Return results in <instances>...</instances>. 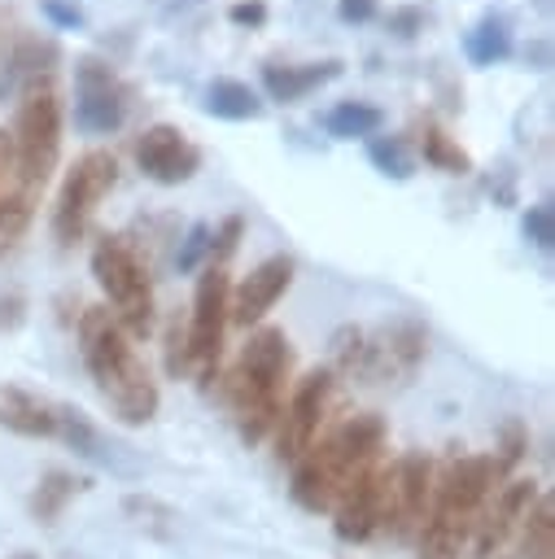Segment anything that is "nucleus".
I'll return each instance as SVG.
<instances>
[{
	"instance_id": "423d86ee",
	"label": "nucleus",
	"mask_w": 555,
	"mask_h": 559,
	"mask_svg": "<svg viewBox=\"0 0 555 559\" xmlns=\"http://www.w3.org/2000/svg\"><path fill=\"white\" fill-rule=\"evenodd\" d=\"M114 183H118V157L109 148H87L66 170V179L57 188V205H52V236H57V245L83 240L96 205L109 197Z\"/></svg>"
},
{
	"instance_id": "9b49d317",
	"label": "nucleus",
	"mask_w": 555,
	"mask_h": 559,
	"mask_svg": "<svg viewBox=\"0 0 555 559\" xmlns=\"http://www.w3.org/2000/svg\"><path fill=\"white\" fill-rule=\"evenodd\" d=\"M433 502V459L424 450H406L398 463H389V489H385V524L389 537L406 542L420 533Z\"/></svg>"
},
{
	"instance_id": "f03ea898",
	"label": "nucleus",
	"mask_w": 555,
	"mask_h": 559,
	"mask_svg": "<svg viewBox=\"0 0 555 559\" xmlns=\"http://www.w3.org/2000/svg\"><path fill=\"white\" fill-rule=\"evenodd\" d=\"M385 450V419L376 411L350 415L328 437H315L310 450L293 463V502L306 511H332L341 489L376 463Z\"/></svg>"
},
{
	"instance_id": "2eb2a0df",
	"label": "nucleus",
	"mask_w": 555,
	"mask_h": 559,
	"mask_svg": "<svg viewBox=\"0 0 555 559\" xmlns=\"http://www.w3.org/2000/svg\"><path fill=\"white\" fill-rule=\"evenodd\" d=\"M293 271H297V262H293L288 253H271V258H262V262L232 288V297H227V323H240V328L262 323V314L288 293Z\"/></svg>"
},
{
	"instance_id": "0eeeda50",
	"label": "nucleus",
	"mask_w": 555,
	"mask_h": 559,
	"mask_svg": "<svg viewBox=\"0 0 555 559\" xmlns=\"http://www.w3.org/2000/svg\"><path fill=\"white\" fill-rule=\"evenodd\" d=\"M503 485V467L494 463V454H459L446 463L441 476H433V502L428 511L454 520L468 537L485 511V502L498 493Z\"/></svg>"
},
{
	"instance_id": "6e6552de",
	"label": "nucleus",
	"mask_w": 555,
	"mask_h": 559,
	"mask_svg": "<svg viewBox=\"0 0 555 559\" xmlns=\"http://www.w3.org/2000/svg\"><path fill=\"white\" fill-rule=\"evenodd\" d=\"M227 297L232 280L227 266H201L197 293H192V314H188V371H197L201 384L214 380V367L223 358V332H227Z\"/></svg>"
},
{
	"instance_id": "dca6fc26",
	"label": "nucleus",
	"mask_w": 555,
	"mask_h": 559,
	"mask_svg": "<svg viewBox=\"0 0 555 559\" xmlns=\"http://www.w3.org/2000/svg\"><path fill=\"white\" fill-rule=\"evenodd\" d=\"M538 493L542 489H538L533 476H516V480L498 485V493L485 502V511H481V520L472 528L476 533V559H498L503 555L507 537L520 528V520H524V511L533 507Z\"/></svg>"
},
{
	"instance_id": "a878e982",
	"label": "nucleus",
	"mask_w": 555,
	"mask_h": 559,
	"mask_svg": "<svg viewBox=\"0 0 555 559\" xmlns=\"http://www.w3.org/2000/svg\"><path fill=\"white\" fill-rule=\"evenodd\" d=\"M57 437H61L66 445H74L79 454H87V459L114 463V445H105V437L96 432V424H92L83 411L66 406V402H57Z\"/></svg>"
},
{
	"instance_id": "e433bc0d",
	"label": "nucleus",
	"mask_w": 555,
	"mask_h": 559,
	"mask_svg": "<svg viewBox=\"0 0 555 559\" xmlns=\"http://www.w3.org/2000/svg\"><path fill=\"white\" fill-rule=\"evenodd\" d=\"M44 13L52 22H61V26H83V13L74 4H66V0H44Z\"/></svg>"
},
{
	"instance_id": "c756f323",
	"label": "nucleus",
	"mask_w": 555,
	"mask_h": 559,
	"mask_svg": "<svg viewBox=\"0 0 555 559\" xmlns=\"http://www.w3.org/2000/svg\"><path fill=\"white\" fill-rule=\"evenodd\" d=\"M524 240L533 249H551L555 245V210H551V201H533L524 210Z\"/></svg>"
},
{
	"instance_id": "ddd939ff",
	"label": "nucleus",
	"mask_w": 555,
	"mask_h": 559,
	"mask_svg": "<svg viewBox=\"0 0 555 559\" xmlns=\"http://www.w3.org/2000/svg\"><path fill=\"white\" fill-rule=\"evenodd\" d=\"M135 166L162 183V188H175V183H188L201 166V148L175 127V122H153L135 135Z\"/></svg>"
},
{
	"instance_id": "2f4dec72",
	"label": "nucleus",
	"mask_w": 555,
	"mask_h": 559,
	"mask_svg": "<svg viewBox=\"0 0 555 559\" xmlns=\"http://www.w3.org/2000/svg\"><path fill=\"white\" fill-rule=\"evenodd\" d=\"M524 450H529V432H524V424L507 419V424H503V437H498V454H494V463L503 467V476H507L511 463L524 459Z\"/></svg>"
},
{
	"instance_id": "72a5a7b5",
	"label": "nucleus",
	"mask_w": 555,
	"mask_h": 559,
	"mask_svg": "<svg viewBox=\"0 0 555 559\" xmlns=\"http://www.w3.org/2000/svg\"><path fill=\"white\" fill-rule=\"evenodd\" d=\"M166 367L179 376V371H188V328H179V319L170 323V332H166Z\"/></svg>"
},
{
	"instance_id": "b1692460",
	"label": "nucleus",
	"mask_w": 555,
	"mask_h": 559,
	"mask_svg": "<svg viewBox=\"0 0 555 559\" xmlns=\"http://www.w3.org/2000/svg\"><path fill=\"white\" fill-rule=\"evenodd\" d=\"M57 61H61V48H57L52 39H44V35H26V39L13 44L9 79H4V83H17V79H26V83L52 79V66H57Z\"/></svg>"
},
{
	"instance_id": "aec40b11",
	"label": "nucleus",
	"mask_w": 555,
	"mask_h": 559,
	"mask_svg": "<svg viewBox=\"0 0 555 559\" xmlns=\"http://www.w3.org/2000/svg\"><path fill=\"white\" fill-rule=\"evenodd\" d=\"M511 22L498 17V13H485L468 35H463V52L472 66H498L511 57Z\"/></svg>"
},
{
	"instance_id": "cd10ccee",
	"label": "nucleus",
	"mask_w": 555,
	"mask_h": 559,
	"mask_svg": "<svg viewBox=\"0 0 555 559\" xmlns=\"http://www.w3.org/2000/svg\"><path fill=\"white\" fill-rule=\"evenodd\" d=\"M367 157H371V166L385 175V179H411L415 175V157H411V148H406V140L402 135H367Z\"/></svg>"
},
{
	"instance_id": "39448f33",
	"label": "nucleus",
	"mask_w": 555,
	"mask_h": 559,
	"mask_svg": "<svg viewBox=\"0 0 555 559\" xmlns=\"http://www.w3.org/2000/svg\"><path fill=\"white\" fill-rule=\"evenodd\" d=\"M92 275L96 284L105 288L109 297V314L118 319V328L127 336H149L153 332V275H149V262L131 249L127 236H96L92 245Z\"/></svg>"
},
{
	"instance_id": "4be33fe9",
	"label": "nucleus",
	"mask_w": 555,
	"mask_h": 559,
	"mask_svg": "<svg viewBox=\"0 0 555 559\" xmlns=\"http://www.w3.org/2000/svg\"><path fill=\"white\" fill-rule=\"evenodd\" d=\"M385 127V114H380V105H371V100H336L328 114H323V131L332 135V140H367V135H376Z\"/></svg>"
},
{
	"instance_id": "4c0bfd02",
	"label": "nucleus",
	"mask_w": 555,
	"mask_h": 559,
	"mask_svg": "<svg viewBox=\"0 0 555 559\" xmlns=\"http://www.w3.org/2000/svg\"><path fill=\"white\" fill-rule=\"evenodd\" d=\"M22 310H26V301L17 293H4L0 297V328H17L22 323Z\"/></svg>"
},
{
	"instance_id": "7ed1b4c3",
	"label": "nucleus",
	"mask_w": 555,
	"mask_h": 559,
	"mask_svg": "<svg viewBox=\"0 0 555 559\" xmlns=\"http://www.w3.org/2000/svg\"><path fill=\"white\" fill-rule=\"evenodd\" d=\"M293 371V349L284 328H258L249 332L245 349L236 354L232 371H227V402L236 415V428L249 445H258L267 432H275L280 406H284V384Z\"/></svg>"
},
{
	"instance_id": "c9c22d12",
	"label": "nucleus",
	"mask_w": 555,
	"mask_h": 559,
	"mask_svg": "<svg viewBox=\"0 0 555 559\" xmlns=\"http://www.w3.org/2000/svg\"><path fill=\"white\" fill-rule=\"evenodd\" d=\"M420 22H424V13H420V9H402V13H389V31H393V35H402V39H411V35L420 31Z\"/></svg>"
},
{
	"instance_id": "f3484780",
	"label": "nucleus",
	"mask_w": 555,
	"mask_h": 559,
	"mask_svg": "<svg viewBox=\"0 0 555 559\" xmlns=\"http://www.w3.org/2000/svg\"><path fill=\"white\" fill-rule=\"evenodd\" d=\"M0 428L17 437H57V402L0 380Z\"/></svg>"
},
{
	"instance_id": "bb28decb",
	"label": "nucleus",
	"mask_w": 555,
	"mask_h": 559,
	"mask_svg": "<svg viewBox=\"0 0 555 559\" xmlns=\"http://www.w3.org/2000/svg\"><path fill=\"white\" fill-rule=\"evenodd\" d=\"M31 218H35V197L22 188H0V258L17 249Z\"/></svg>"
},
{
	"instance_id": "1a4fd4ad",
	"label": "nucleus",
	"mask_w": 555,
	"mask_h": 559,
	"mask_svg": "<svg viewBox=\"0 0 555 559\" xmlns=\"http://www.w3.org/2000/svg\"><path fill=\"white\" fill-rule=\"evenodd\" d=\"M131 109V87L101 57L74 66V127L83 135H114Z\"/></svg>"
},
{
	"instance_id": "473e14b6",
	"label": "nucleus",
	"mask_w": 555,
	"mask_h": 559,
	"mask_svg": "<svg viewBox=\"0 0 555 559\" xmlns=\"http://www.w3.org/2000/svg\"><path fill=\"white\" fill-rule=\"evenodd\" d=\"M201 258H210V227L192 223L184 245H179V253H175V262H179V271H192V266H201Z\"/></svg>"
},
{
	"instance_id": "f257e3e1",
	"label": "nucleus",
	"mask_w": 555,
	"mask_h": 559,
	"mask_svg": "<svg viewBox=\"0 0 555 559\" xmlns=\"http://www.w3.org/2000/svg\"><path fill=\"white\" fill-rule=\"evenodd\" d=\"M79 358L122 424L140 428L157 415V406H162L157 380L144 367V358L135 354L131 336L109 314V306H87L79 314Z\"/></svg>"
},
{
	"instance_id": "58836bf2",
	"label": "nucleus",
	"mask_w": 555,
	"mask_h": 559,
	"mask_svg": "<svg viewBox=\"0 0 555 559\" xmlns=\"http://www.w3.org/2000/svg\"><path fill=\"white\" fill-rule=\"evenodd\" d=\"M336 13L345 22H367L376 13V0H336Z\"/></svg>"
},
{
	"instance_id": "20e7f679",
	"label": "nucleus",
	"mask_w": 555,
	"mask_h": 559,
	"mask_svg": "<svg viewBox=\"0 0 555 559\" xmlns=\"http://www.w3.org/2000/svg\"><path fill=\"white\" fill-rule=\"evenodd\" d=\"M61 127H66V114H61V96H57L52 79L26 83L17 118L9 127V135H13V188H22L31 197L44 192V183L52 179L57 157H61Z\"/></svg>"
},
{
	"instance_id": "5701e85b",
	"label": "nucleus",
	"mask_w": 555,
	"mask_h": 559,
	"mask_svg": "<svg viewBox=\"0 0 555 559\" xmlns=\"http://www.w3.org/2000/svg\"><path fill=\"white\" fill-rule=\"evenodd\" d=\"M83 489H87L83 476L66 472V467H52V472L39 476V485H35V493H31V515H35L39 524H52V520L66 511V502H74V493H83Z\"/></svg>"
},
{
	"instance_id": "f8f14e48",
	"label": "nucleus",
	"mask_w": 555,
	"mask_h": 559,
	"mask_svg": "<svg viewBox=\"0 0 555 559\" xmlns=\"http://www.w3.org/2000/svg\"><path fill=\"white\" fill-rule=\"evenodd\" d=\"M424 349H428V332L420 323H411V319H398V323L380 328L376 336H363L358 380H371V384L406 380L424 362Z\"/></svg>"
},
{
	"instance_id": "412c9836",
	"label": "nucleus",
	"mask_w": 555,
	"mask_h": 559,
	"mask_svg": "<svg viewBox=\"0 0 555 559\" xmlns=\"http://www.w3.org/2000/svg\"><path fill=\"white\" fill-rule=\"evenodd\" d=\"M205 114H214V118H227V122H249V118H262V100H258V92L249 87V83H240V79H214L210 87H205Z\"/></svg>"
},
{
	"instance_id": "4468645a",
	"label": "nucleus",
	"mask_w": 555,
	"mask_h": 559,
	"mask_svg": "<svg viewBox=\"0 0 555 559\" xmlns=\"http://www.w3.org/2000/svg\"><path fill=\"white\" fill-rule=\"evenodd\" d=\"M385 489H389V467L371 463L363 467L345 489L341 498L332 502V528L341 542H367L371 533H380L385 524Z\"/></svg>"
},
{
	"instance_id": "7c9ffc66",
	"label": "nucleus",
	"mask_w": 555,
	"mask_h": 559,
	"mask_svg": "<svg viewBox=\"0 0 555 559\" xmlns=\"http://www.w3.org/2000/svg\"><path fill=\"white\" fill-rule=\"evenodd\" d=\"M240 231H245V218L240 214H227L219 223V231H210V266H227V258L240 245Z\"/></svg>"
},
{
	"instance_id": "6ab92c4d",
	"label": "nucleus",
	"mask_w": 555,
	"mask_h": 559,
	"mask_svg": "<svg viewBox=\"0 0 555 559\" xmlns=\"http://www.w3.org/2000/svg\"><path fill=\"white\" fill-rule=\"evenodd\" d=\"M415 148H420V157L433 166V170H441V175H468L472 170V157H468V148L441 127V122H433V118H420L415 122Z\"/></svg>"
},
{
	"instance_id": "f704fd0d",
	"label": "nucleus",
	"mask_w": 555,
	"mask_h": 559,
	"mask_svg": "<svg viewBox=\"0 0 555 559\" xmlns=\"http://www.w3.org/2000/svg\"><path fill=\"white\" fill-rule=\"evenodd\" d=\"M227 17H232L236 26H262V22H267V4H262V0H236V4L227 9Z\"/></svg>"
},
{
	"instance_id": "393cba45",
	"label": "nucleus",
	"mask_w": 555,
	"mask_h": 559,
	"mask_svg": "<svg viewBox=\"0 0 555 559\" xmlns=\"http://www.w3.org/2000/svg\"><path fill=\"white\" fill-rule=\"evenodd\" d=\"M555 555V502L538 493L520 520V559H551Z\"/></svg>"
},
{
	"instance_id": "ea45409f",
	"label": "nucleus",
	"mask_w": 555,
	"mask_h": 559,
	"mask_svg": "<svg viewBox=\"0 0 555 559\" xmlns=\"http://www.w3.org/2000/svg\"><path fill=\"white\" fill-rule=\"evenodd\" d=\"M13 559H35V555H31V550H17V555H13Z\"/></svg>"
},
{
	"instance_id": "a211bd4d",
	"label": "nucleus",
	"mask_w": 555,
	"mask_h": 559,
	"mask_svg": "<svg viewBox=\"0 0 555 559\" xmlns=\"http://www.w3.org/2000/svg\"><path fill=\"white\" fill-rule=\"evenodd\" d=\"M336 74H341V61L336 57H328V61H297V66L267 61L262 66V92L271 100H280V105H293V100H302L306 92H315L319 83H328Z\"/></svg>"
},
{
	"instance_id": "9d476101",
	"label": "nucleus",
	"mask_w": 555,
	"mask_h": 559,
	"mask_svg": "<svg viewBox=\"0 0 555 559\" xmlns=\"http://www.w3.org/2000/svg\"><path fill=\"white\" fill-rule=\"evenodd\" d=\"M332 380L336 376L328 367H315L297 380V389L280 406V419H275V459L280 463H297L310 450V441L319 437V424L332 406Z\"/></svg>"
},
{
	"instance_id": "c85d7f7f",
	"label": "nucleus",
	"mask_w": 555,
	"mask_h": 559,
	"mask_svg": "<svg viewBox=\"0 0 555 559\" xmlns=\"http://www.w3.org/2000/svg\"><path fill=\"white\" fill-rule=\"evenodd\" d=\"M122 507H127V515H135V524H140V528H149V533H170L175 511H170V507H162L157 498H149V493H144V498H140V493H131Z\"/></svg>"
}]
</instances>
